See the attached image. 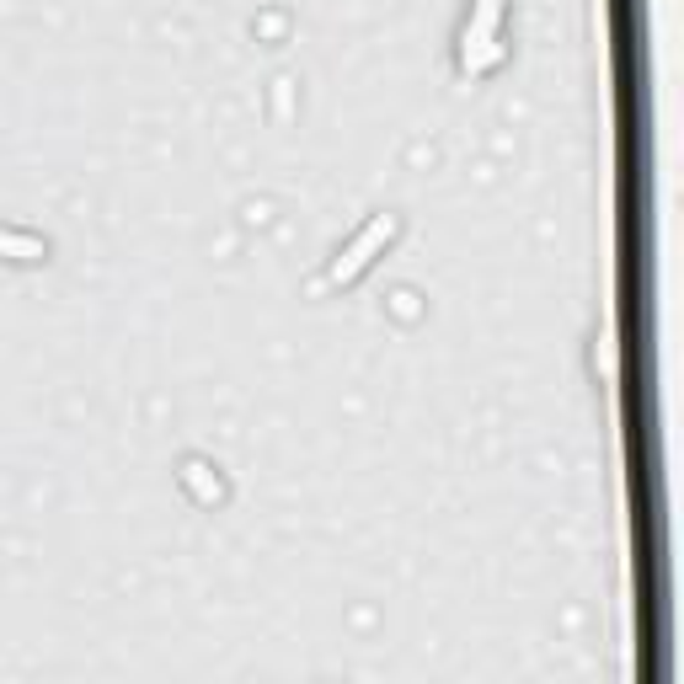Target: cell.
Here are the masks:
<instances>
[{
  "mask_svg": "<svg viewBox=\"0 0 684 684\" xmlns=\"http://www.w3.org/2000/svg\"><path fill=\"white\" fill-rule=\"evenodd\" d=\"M391 230H396V220H391V214H380V220H369V225L359 230V241H353L348 252H342V257L332 262V268H326V278H321V284H348L353 273H364V268H369V257H375L380 246L391 241Z\"/></svg>",
  "mask_w": 684,
  "mask_h": 684,
  "instance_id": "cell-1",
  "label": "cell"
},
{
  "mask_svg": "<svg viewBox=\"0 0 684 684\" xmlns=\"http://www.w3.org/2000/svg\"><path fill=\"white\" fill-rule=\"evenodd\" d=\"M0 246H6V252H17V257H27V262H33V257H43V246H38V241H27V236H11V230H0Z\"/></svg>",
  "mask_w": 684,
  "mask_h": 684,
  "instance_id": "cell-2",
  "label": "cell"
}]
</instances>
